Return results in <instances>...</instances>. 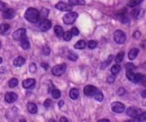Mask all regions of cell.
<instances>
[{"label": "cell", "mask_w": 146, "mask_h": 122, "mask_svg": "<svg viewBox=\"0 0 146 122\" xmlns=\"http://www.w3.org/2000/svg\"><path fill=\"white\" fill-rule=\"evenodd\" d=\"M140 36H141V34H140L139 31H136V32H134V34H133V37H134V38H139Z\"/></svg>", "instance_id": "46"}, {"label": "cell", "mask_w": 146, "mask_h": 122, "mask_svg": "<svg viewBox=\"0 0 146 122\" xmlns=\"http://www.w3.org/2000/svg\"><path fill=\"white\" fill-rule=\"evenodd\" d=\"M138 53H139V49L132 48L131 50L129 51V53H128V58H129L130 60H134V59L137 57Z\"/></svg>", "instance_id": "15"}, {"label": "cell", "mask_w": 146, "mask_h": 122, "mask_svg": "<svg viewBox=\"0 0 146 122\" xmlns=\"http://www.w3.org/2000/svg\"><path fill=\"white\" fill-rule=\"evenodd\" d=\"M69 96H70L71 99H77L79 97V90L76 89V88H72L69 92Z\"/></svg>", "instance_id": "17"}, {"label": "cell", "mask_w": 146, "mask_h": 122, "mask_svg": "<svg viewBox=\"0 0 146 122\" xmlns=\"http://www.w3.org/2000/svg\"><path fill=\"white\" fill-rule=\"evenodd\" d=\"M94 97H95V99L97 100V101H102L103 98H104V96H103V93H102L101 91H97L95 93V95H94Z\"/></svg>", "instance_id": "31"}, {"label": "cell", "mask_w": 146, "mask_h": 122, "mask_svg": "<svg viewBox=\"0 0 146 122\" xmlns=\"http://www.w3.org/2000/svg\"><path fill=\"white\" fill-rule=\"evenodd\" d=\"M67 57H68V59H69V60H71V61H76V60H77V58H78L77 54H76V53H74V52H72V51H69Z\"/></svg>", "instance_id": "25"}, {"label": "cell", "mask_w": 146, "mask_h": 122, "mask_svg": "<svg viewBox=\"0 0 146 122\" xmlns=\"http://www.w3.org/2000/svg\"><path fill=\"white\" fill-rule=\"evenodd\" d=\"M139 13H140L139 9H134V10L132 11V15H133L135 18H138V17H139Z\"/></svg>", "instance_id": "41"}, {"label": "cell", "mask_w": 146, "mask_h": 122, "mask_svg": "<svg viewBox=\"0 0 146 122\" xmlns=\"http://www.w3.org/2000/svg\"><path fill=\"white\" fill-rule=\"evenodd\" d=\"M3 18L5 19H12L15 16V11L14 9H6L5 11H3L2 13Z\"/></svg>", "instance_id": "13"}, {"label": "cell", "mask_w": 146, "mask_h": 122, "mask_svg": "<svg viewBox=\"0 0 146 122\" xmlns=\"http://www.w3.org/2000/svg\"><path fill=\"white\" fill-rule=\"evenodd\" d=\"M114 40L117 44H123L126 41V35L122 30H116L114 32Z\"/></svg>", "instance_id": "5"}, {"label": "cell", "mask_w": 146, "mask_h": 122, "mask_svg": "<svg viewBox=\"0 0 146 122\" xmlns=\"http://www.w3.org/2000/svg\"><path fill=\"white\" fill-rule=\"evenodd\" d=\"M85 46H86V43H85V41H84V40L78 41V42L74 45V47H75L76 49H84V48H85Z\"/></svg>", "instance_id": "24"}, {"label": "cell", "mask_w": 146, "mask_h": 122, "mask_svg": "<svg viewBox=\"0 0 146 122\" xmlns=\"http://www.w3.org/2000/svg\"><path fill=\"white\" fill-rule=\"evenodd\" d=\"M9 86H10L11 88L13 87H16L17 84H18V80L16 79V78H11L10 80H9Z\"/></svg>", "instance_id": "32"}, {"label": "cell", "mask_w": 146, "mask_h": 122, "mask_svg": "<svg viewBox=\"0 0 146 122\" xmlns=\"http://www.w3.org/2000/svg\"><path fill=\"white\" fill-rule=\"evenodd\" d=\"M117 18L119 19L121 22H123V23H128V21H129V19H128V17L126 16L125 14H119L117 16Z\"/></svg>", "instance_id": "30"}, {"label": "cell", "mask_w": 146, "mask_h": 122, "mask_svg": "<svg viewBox=\"0 0 146 122\" xmlns=\"http://www.w3.org/2000/svg\"><path fill=\"white\" fill-rule=\"evenodd\" d=\"M97 91H98V89L95 86L87 85L84 87V94H85L86 96H94Z\"/></svg>", "instance_id": "9"}, {"label": "cell", "mask_w": 146, "mask_h": 122, "mask_svg": "<svg viewBox=\"0 0 146 122\" xmlns=\"http://www.w3.org/2000/svg\"><path fill=\"white\" fill-rule=\"evenodd\" d=\"M109 120L108 119H101V120H99V122H108Z\"/></svg>", "instance_id": "52"}, {"label": "cell", "mask_w": 146, "mask_h": 122, "mask_svg": "<svg viewBox=\"0 0 146 122\" xmlns=\"http://www.w3.org/2000/svg\"><path fill=\"white\" fill-rule=\"evenodd\" d=\"M135 69V66L132 63H127L126 64V70H134Z\"/></svg>", "instance_id": "43"}, {"label": "cell", "mask_w": 146, "mask_h": 122, "mask_svg": "<svg viewBox=\"0 0 146 122\" xmlns=\"http://www.w3.org/2000/svg\"><path fill=\"white\" fill-rule=\"evenodd\" d=\"M6 9H7V4H5L2 1H0V11H5Z\"/></svg>", "instance_id": "39"}, {"label": "cell", "mask_w": 146, "mask_h": 122, "mask_svg": "<svg viewBox=\"0 0 146 122\" xmlns=\"http://www.w3.org/2000/svg\"><path fill=\"white\" fill-rule=\"evenodd\" d=\"M20 45H21V47H22L23 49H25V50L29 49V47H30V43H29L27 37H24L23 39H21V40H20Z\"/></svg>", "instance_id": "19"}, {"label": "cell", "mask_w": 146, "mask_h": 122, "mask_svg": "<svg viewBox=\"0 0 146 122\" xmlns=\"http://www.w3.org/2000/svg\"><path fill=\"white\" fill-rule=\"evenodd\" d=\"M111 108L115 113H122L125 110V106L121 102H113L111 105Z\"/></svg>", "instance_id": "7"}, {"label": "cell", "mask_w": 146, "mask_h": 122, "mask_svg": "<svg viewBox=\"0 0 146 122\" xmlns=\"http://www.w3.org/2000/svg\"><path fill=\"white\" fill-rule=\"evenodd\" d=\"M29 70H30L31 73H35V72H36V65H35V63L30 64V66H29Z\"/></svg>", "instance_id": "38"}, {"label": "cell", "mask_w": 146, "mask_h": 122, "mask_svg": "<svg viewBox=\"0 0 146 122\" xmlns=\"http://www.w3.org/2000/svg\"><path fill=\"white\" fill-rule=\"evenodd\" d=\"M141 96L143 98H146V90H143V91L141 92Z\"/></svg>", "instance_id": "49"}, {"label": "cell", "mask_w": 146, "mask_h": 122, "mask_svg": "<svg viewBox=\"0 0 146 122\" xmlns=\"http://www.w3.org/2000/svg\"><path fill=\"white\" fill-rule=\"evenodd\" d=\"M24 63H25V59L21 56L16 57V58L14 59V61H13V64H14L16 67H20V66H22Z\"/></svg>", "instance_id": "16"}, {"label": "cell", "mask_w": 146, "mask_h": 122, "mask_svg": "<svg viewBox=\"0 0 146 122\" xmlns=\"http://www.w3.org/2000/svg\"><path fill=\"white\" fill-rule=\"evenodd\" d=\"M126 113H127V115L129 116V117L133 118L134 121H136L137 118L143 113V111L137 107H129L127 110H126Z\"/></svg>", "instance_id": "3"}, {"label": "cell", "mask_w": 146, "mask_h": 122, "mask_svg": "<svg viewBox=\"0 0 146 122\" xmlns=\"http://www.w3.org/2000/svg\"><path fill=\"white\" fill-rule=\"evenodd\" d=\"M58 105H59V107H60V108H61V107H62V106H63V105H64V102H63V101H62V100H61V101H59Z\"/></svg>", "instance_id": "51"}, {"label": "cell", "mask_w": 146, "mask_h": 122, "mask_svg": "<svg viewBox=\"0 0 146 122\" xmlns=\"http://www.w3.org/2000/svg\"><path fill=\"white\" fill-rule=\"evenodd\" d=\"M54 32H55V34H56V36H58V37H62L63 34H64V32H63V28L61 26H59V25L55 26Z\"/></svg>", "instance_id": "21"}, {"label": "cell", "mask_w": 146, "mask_h": 122, "mask_svg": "<svg viewBox=\"0 0 146 122\" xmlns=\"http://www.w3.org/2000/svg\"><path fill=\"white\" fill-rule=\"evenodd\" d=\"M38 28L40 29L41 31H47L51 28V22L47 19H43L42 21L39 22Z\"/></svg>", "instance_id": "10"}, {"label": "cell", "mask_w": 146, "mask_h": 122, "mask_svg": "<svg viewBox=\"0 0 146 122\" xmlns=\"http://www.w3.org/2000/svg\"><path fill=\"white\" fill-rule=\"evenodd\" d=\"M77 18V13L76 12H72V11H69L67 14H65L63 16V22L65 24H72L74 21Z\"/></svg>", "instance_id": "4"}, {"label": "cell", "mask_w": 146, "mask_h": 122, "mask_svg": "<svg viewBox=\"0 0 146 122\" xmlns=\"http://www.w3.org/2000/svg\"><path fill=\"white\" fill-rule=\"evenodd\" d=\"M51 94H52V97L54 98V99H58L61 96V92L55 87H52V89H51Z\"/></svg>", "instance_id": "20"}, {"label": "cell", "mask_w": 146, "mask_h": 122, "mask_svg": "<svg viewBox=\"0 0 146 122\" xmlns=\"http://www.w3.org/2000/svg\"><path fill=\"white\" fill-rule=\"evenodd\" d=\"M87 46H88V48H90V49H94L96 46H97V42L94 40H90L89 42H88Z\"/></svg>", "instance_id": "34"}, {"label": "cell", "mask_w": 146, "mask_h": 122, "mask_svg": "<svg viewBox=\"0 0 146 122\" xmlns=\"http://www.w3.org/2000/svg\"><path fill=\"white\" fill-rule=\"evenodd\" d=\"M71 33H72V35H78L79 34V30H78L77 28H76V27H73L72 29H71Z\"/></svg>", "instance_id": "44"}, {"label": "cell", "mask_w": 146, "mask_h": 122, "mask_svg": "<svg viewBox=\"0 0 146 122\" xmlns=\"http://www.w3.org/2000/svg\"><path fill=\"white\" fill-rule=\"evenodd\" d=\"M60 121H62V122H68V119H67L66 117H61L60 118Z\"/></svg>", "instance_id": "48"}, {"label": "cell", "mask_w": 146, "mask_h": 122, "mask_svg": "<svg viewBox=\"0 0 146 122\" xmlns=\"http://www.w3.org/2000/svg\"><path fill=\"white\" fill-rule=\"evenodd\" d=\"M10 26L9 24H1L0 25V34H5L9 30Z\"/></svg>", "instance_id": "22"}, {"label": "cell", "mask_w": 146, "mask_h": 122, "mask_svg": "<svg viewBox=\"0 0 146 122\" xmlns=\"http://www.w3.org/2000/svg\"><path fill=\"white\" fill-rule=\"evenodd\" d=\"M0 46H1V42H0Z\"/></svg>", "instance_id": "54"}, {"label": "cell", "mask_w": 146, "mask_h": 122, "mask_svg": "<svg viewBox=\"0 0 146 122\" xmlns=\"http://www.w3.org/2000/svg\"><path fill=\"white\" fill-rule=\"evenodd\" d=\"M42 67L44 68V69H47V68H48V64H46V63H44V62H43V63H42Z\"/></svg>", "instance_id": "50"}, {"label": "cell", "mask_w": 146, "mask_h": 122, "mask_svg": "<svg viewBox=\"0 0 146 122\" xmlns=\"http://www.w3.org/2000/svg\"><path fill=\"white\" fill-rule=\"evenodd\" d=\"M126 76H127V78L130 81L134 82V83H146V76L139 73H134L133 70H127Z\"/></svg>", "instance_id": "1"}, {"label": "cell", "mask_w": 146, "mask_h": 122, "mask_svg": "<svg viewBox=\"0 0 146 122\" xmlns=\"http://www.w3.org/2000/svg\"><path fill=\"white\" fill-rule=\"evenodd\" d=\"M69 4L71 5H84L85 0H69Z\"/></svg>", "instance_id": "23"}, {"label": "cell", "mask_w": 146, "mask_h": 122, "mask_svg": "<svg viewBox=\"0 0 146 122\" xmlns=\"http://www.w3.org/2000/svg\"><path fill=\"white\" fill-rule=\"evenodd\" d=\"M123 57H124V52H119L115 57V61L117 63H120L122 60H123Z\"/></svg>", "instance_id": "33"}, {"label": "cell", "mask_w": 146, "mask_h": 122, "mask_svg": "<svg viewBox=\"0 0 146 122\" xmlns=\"http://www.w3.org/2000/svg\"><path fill=\"white\" fill-rule=\"evenodd\" d=\"M42 52H43V54H44V55H48L49 53H50V47L47 46V45H45V46H43Z\"/></svg>", "instance_id": "36"}, {"label": "cell", "mask_w": 146, "mask_h": 122, "mask_svg": "<svg viewBox=\"0 0 146 122\" xmlns=\"http://www.w3.org/2000/svg\"><path fill=\"white\" fill-rule=\"evenodd\" d=\"M22 85H23V87H24V88L28 89V88H31V87H33V86L35 85V80L32 79V78H28V79H26V80H24V81H23Z\"/></svg>", "instance_id": "14"}, {"label": "cell", "mask_w": 146, "mask_h": 122, "mask_svg": "<svg viewBox=\"0 0 146 122\" xmlns=\"http://www.w3.org/2000/svg\"><path fill=\"white\" fill-rule=\"evenodd\" d=\"M141 47L144 49H146V40H143V42L141 43Z\"/></svg>", "instance_id": "47"}, {"label": "cell", "mask_w": 146, "mask_h": 122, "mask_svg": "<svg viewBox=\"0 0 146 122\" xmlns=\"http://www.w3.org/2000/svg\"><path fill=\"white\" fill-rule=\"evenodd\" d=\"M112 59H113V56H112V55H110V56L108 57V60L106 61V62H104L103 64H102V66H101V68H102V69H103V68H105L106 66H107L108 64H109L110 62H111V61H112Z\"/></svg>", "instance_id": "35"}, {"label": "cell", "mask_w": 146, "mask_h": 122, "mask_svg": "<svg viewBox=\"0 0 146 122\" xmlns=\"http://www.w3.org/2000/svg\"><path fill=\"white\" fill-rule=\"evenodd\" d=\"M1 62H2V58H1V57H0V63H1Z\"/></svg>", "instance_id": "53"}, {"label": "cell", "mask_w": 146, "mask_h": 122, "mask_svg": "<svg viewBox=\"0 0 146 122\" xmlns=\"http://www.w3.org/2000/svg\"><path fill=\"white\" fill-rule=\"evenodd\" d=\"M120 69H121V67H120V65H118V64H115V65H113L111 67V73L114 74V75H116L117 73H119Z\"/></svg>", "instance_id": "26"}, {"label": "cell", "mask_w": 146, "mask_h": 122, "mask_svg": "<svg viewBox=\"0 0 146 122\" xmlns=\"http://www.w3.org/2000/svg\"><path fill=\"white\" fill-rule=\"evenodd\" d=\"M66 64H59V65H56L54 66V67L52 68V74L54 76H60L62 75L63 73L65 72V70H66Z\"/></svg>", "instance_id": "6"}, {"label": "cell", "mask_w": 146, "mask_h": 122, "mask_svg": "<svg viewBox=\"0 0 146 122\" xmlns=\"http://www.w3.org/2000/svg\"><path fill=\"white\" fill-rule=\"evenodd\" d=\"M142 1H143V0H130L127 5H128V6H130V7H134V6H136V5L140 4Z\"/></svg>", "instance_id": "28"}, {"label": "cell", "mask_w": 146, "mask_h": 122, "mask_svg": "<svg viewBox=\"0 0 146 122\" xmlns=\"http://www.w3.org/2000/svg\"><path fill=\"white\" fill-rule=\"evenodd\" d=\"M51 105H52V101H51L50 99H46L44 101V106L46 108H49V107H51Z\"/></svg>", "instance_id": "40"}, {"label": "cell", "mask_w": 146, "mask_h": 122, "mask_svg": "<svg viewBox=\"0 0 146 122\" xmlns=\"http://www.w3.org/2000/svg\"><path fill=\"white\" fill-rule=\"evenodd\" d=\"M56 9L60 11H71L72 10V5L71 4H66V3L63 2H58L56 5H55Z\"/></svg>", "instance_id": "11"}, {"label": "cell", "mask_w": 146, "mask_h": 122, "mask_svg": "<svg viewBox=\"0 0 146 122\" xmlns=\"http://www.w3.org/2000/svg\"><path fill=\"white\" fill-rule=\"evenodd\" d=\"M24 37H26V30H25L24 28L17 29V30L13 33V38H14L15 40L20 41L21 39H23Z\"/></svg>", "instance_id": "8"}, {"label": "cell", "mask_w": 146, "mask_h": 122, "mask_svg": "<svg viewBox=\"0 0 146 122\" xmlns=\"http://www.w3.org/2000/svg\"><path fill=\"white\" fill-rule=\"evenodd\" d=\"M114 80H115V75L112 74V76H108L107 77V82L108 83H113Z\"/></svg>", "instance_id": "42"}, {"label": "cell", "mask_w": 146, "mask_h": 122, "mask_svg": "<svg viewBox=\"0 0 146 122\" xmlns=\"http://www.w3.org/2000/svg\"><path fill=\"white\" fill-rule=\"evenodd\" d=\"M27 109H28V111L30 112L31 114H35L37 112V106L35 103H32V102H29L28 104H27Z\"/></svg>", "instance_id": "18"}, {"label": "cell", "mask_w": 146, "mask_h": 122, "mask_svg": "<svg viewBox=\"0 0 146 122\" xmlns=\"http://www.w3.org/2000/svg\"><path fill=\"white\" fill-rule=\"evenodd\" d=\"M71 38H72V33H71V31H66V32H64V34H63V39H64L65 41L71 40Z\"/></svg>", "instance_id": "29"}, {"label": "cell", "mask_w": 146, "mask_h": 122, "mask_svg": "<svg viewBox=\"0 0 146 122\" xmlns=\"http://www.w3.org/2000/svg\"><path fill=\"white\" fill-rule=\"evenodd\" d=\"M144 120H146V112L145 111H143V113L137 118L136 121H144Z\"/></svg>", "instance_id": "37"}, {"label": "cell", "mask_w": 146, "mask_h": 122, "mask_svg": "<svg viewBox=\"0 0 146 122\" xmlns=\"http://www.w3.org/2000/svg\"><path fill=\"white\" fill-rule=\"evenodd\" d=\"M39 13H40V18L46 19V17L48 16V14H49V10H48V9H46V8H43Z\"/></svg>", "instance_id": "27"}, {"label": "cell", "mask_w": 146, "mask_h": 122, "mask_svg": "<svg viewBox=\"0 0 146 122\" xmlns=\"http://www.w3.org/2000/svg\"><path fill=\"white\" fill-rule=\"evenodd\" d=\"M16 100H17V95L14 92H8V93L5 94V101L8 102V103H13Z\"/></svg>", "instance_id": "12"}, {"label": "cell", "mask_w": 146, "mask_h": 122, "mask_svg": "<svg viewBox=\"0 0 146 122\" xmlns=\"http://www.w3.org/2000/svg\"><path fill=\"white\" fill-rule=\"evenodd\" d=\"M117 94L118 95H123V94H125V89L122 87H120L119 89L117 90Z\"/></svg>", "instance_id": "45"}, {"label": "cell", "mask_w": 146, "mask_h": 122, "mask_svg": "<svg viewBox=\"0 0 146 122\" xmlns=\"http://www.w3.org/2000/svg\"><path fill=\"white\" fill-rule=\"evenodd\" d=\"M25 18L31 23H36L40 19V13L34 8H28L25 12Z\"/></svg>", "instance_id": "2"}]
</instances>
